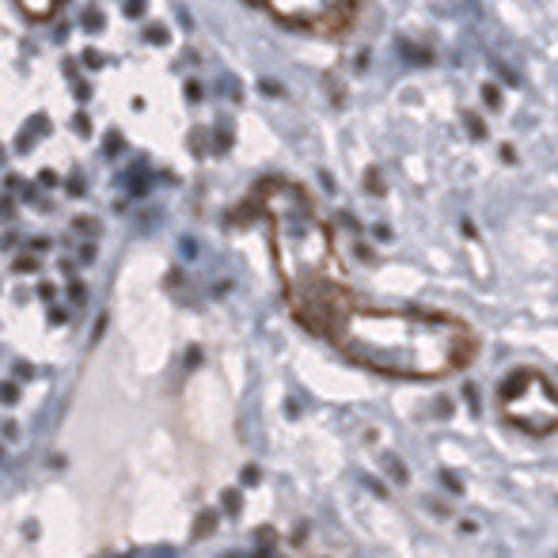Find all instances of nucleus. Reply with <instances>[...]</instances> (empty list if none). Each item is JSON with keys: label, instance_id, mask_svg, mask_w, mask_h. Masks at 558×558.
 I'll use <instances>...</instances> for the list:
<instances>
[{"label": "nucleus", "instance_id": "1", "mask_svg": "<svg viewBox=\"0 0 558 558\" xmlns=\"http://www.w3.org/2000/svg\"><path fill=\"white\" fill-rule=\"evenodd\" d=\"M323 331L350 357L388 376H445L475 357V334L448 315L350 307L331 315Z\"/></svg>", "mask_w": 558, "mask_h": 558}, {"label": "nucleus", "instance_id": "2", "mask_svg": "<svg viewBox=\"0 0 558 558\" xmlns=\"http://www.w3.org/2000/svg\"><path fill=\"white\" fill-rule=\"evenodd\" d=\"M502 418L524 437H551L558 433V388L540 369H516L497 388Z\"/></svg>", "mask_w": 558, "mask_h": 558}, {"label": "nucleus", "instance_id": "3", "mask_svg": "<svg viewBox=\"0 0 558 558\" xmlns=\"http://www.w3.org/2000/svg\"><path fill=\"white\" fill-rule=\"evenodd\" d=\"M255 4L300 31H342L353 19V0H255Z\"/></svg>", "mask_w": 558, "mask_h": 558}, {"label": "nucleus", "instance_id": "4", "mask_svg": "<svg viewBox=\"0 0 558 558\" xmlns=\"http://www.w3.org/2000/svg\"><path fill=\"white\" fill-rule=\"evenodd\" d=\"M19 8H23L27 15H34V19H46L57 8V0H19Z\"/></svg>", "mask_w": 558, "mask_h": 558}]
</instances>
